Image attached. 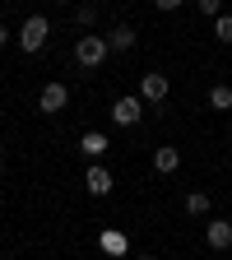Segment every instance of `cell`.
I'll return each mask as SVG.
<instances>
[{"label":"cell","instance_id":"cell-3","mask_svg":"<svg viewBox=\"0 0 232 260\" xmlns=\"http://www.w3.org/2000/svg\"><path fill=\"white\" fill-rule=\"evenodd\" d=\"M144 116V103H140V98H116V103H112V121L116 125H135Z\"/></svg>","mask_w":232,"mask_h":260},{"label":"cell","instance_id":"cell-17","mask_svg":"<svg viewBox=\"0 0 232 260\" xmlns=\"http://www.w3.org/2000/svg\"><path fill=\"white\" fill-rule=\"evenodd\" d=\"M153 5H158V10H177L181 0H153Z\"/></svg>","mask_w":232,"mask_h":260},{"label":"cell","instance_id":"cell-7","mask_svg":"<svg viewBox=\"0 0 232 260\" xmlns=\"http://www.w3.org/2000/svg\"><path fill=\"white\" fill-rule=\"evenodd\" d=\"M84 186H88V195H112V172L107 168H97V162H93V168H88V177H84Z\"/></svg>","mask_w":232,"mask_h":260},{"label":"cell","instance_id":"cell-5","mask_svg":"<svg viewBox=\"0 0 232 260\" xmlns=\"http://www.w3.org/2000/svg\"><path fill=\"white\" fill-rule=\"evenodd\" d=\"M65 103H70V88H65V84H47V88H42V98H38V107H42V112H51V116H56V112H65Z\"/></svg>","mask_w":232,"mask_h":260},{"label":"cell","instance_id":"cell-19","mask_svg":"<svg viewBox=\"0 0 232 260\" xmlns=\"http://www.w3.org/2000/svg\"><path fill=\"white\" fill-rule=\"evenodd\" d=\"M135 260H153V255H135Z\"/></svg>","mask_w":232,"mask_h":260},{"label":"cell","instance_id":"cell-1","mask_svg":"<svg viewBox=\"0 0 232 260\" xmlns=\"http://www.w3.org/2000/svg\"><path fill=\"white\" fill-rule=\"evenodd\" d=\"M107 56H112L107 38H93V32H88V38H79V42H75V60H79V65H88V70H97Z\"/></svg>","mask_w":232,"mask_h":260},{"label":"cell","instance_id":"cell-2","mask_svg":"<svg viewBox=\"0 0 232 260\" xmlns=\"http://www.w3.org/2000/svg\"><path fill=\"white\" fill-rule=\"evenodd\" d=\"M47 38H51V23H47L42 14H32V19L19 28V47H23V51H42Z\"/></svg>","mask_w":232,"mask_h":260},{"label":"cell","instance_id":"cell-16","mask_svg":"<svg viewBox=\"0 0 232 260\" xmlns=\"http://www.w3.org/2000/svg\"><path fill=\"white\" fill-rule=\"evenodd\" d=\"M195 5H200L205 19H218V14H223V0H195Z\"/></svg>","mask_w":232,"mask_h":260},{"label":"cell","instance_id":"cell-6","mask_svg":"<svg viewBox=\"0 0 232 260\" xmlns=\"http://www.w3.org/2000/svg\"><path fill=\"white\" fill-rule=\"evenodd\" d=\"M140 98L144 103H168V75H144L140 79Z\"/></svg>","mask_w":232,"mask_h":260},{"label":"cell","instance_id":"cell-18","mask_svg":"<svg viewBox=\"0 0 232 260\" xmlns=\"http://www.w3.org/2000/svg\"><path fill=\"white\" fill-rule=\"evenodd\" d=\"M5 42H10V28H5V23H0V47H5Z\"/></svg>","mask_w":232,"mask_h":260},{"label":"cell","instance_id":"cell-13","mask_svg":"<svg viewBox=\"0 0 232 260\" xmlns=\"http://www.w3.org/2000/svg\"><path fill=\"white\" fill-rule=\"evenodd\" d=\"M186 209H190V214H209V195H205V190H190V195H186Z\"/></svg>","mask_w":232,"mask_h":260},{"label":"cell","instance_id":"cell-14","mask_svg":"<svg viewBox=\"0 0 232 260\" xmlns=\"http://www.w3.org/2000/svg\"><path fill=\"white\" fill-rule=\"evenodd\" d=\"M214 38L218 42H232V14H218L214 19Z\"/></svg>","mask_w":232,"mask_h":260},{"label":"cell","instance_id":"cell-11","mask_svg":"<svg viewBox=\"0 0 232 260\" xmlns=\"http://www.w3.org/2000/svg\"><path fill=\"white\" fill-rule=\"evenodd\" d=\"M107 47H112V51H130V47H135V28H125V23H121V28H112Z\"/></svg>","mask_w":232,"mask_h":260},{"label":"cell","instance_id":"cell-9","mask_svg":"<svg viewBox=\"0 0 232 260\" xmlns=\"http://www.w3.org/2000/svg\"><path fill=\"white\" fill-rule=\"evenodd\" d=\"M153 168H158V172H177V168H181V149L162 144V149L153 153Z\"/></svg>","mask_w":232,"mask_h":260},{"label":"cell","instance_id":"cell-10","mask_svg":"<svg viewBox=\"0 0 232 260\" xmlns=\"http://www.w3.org/2000/svg\"><path fill=\"white\" fill-rule=\"evenodd\" d=\"M79 149H84L88 158H103V153H107L112 144H107V135H103V130H88V135L79 140Z\"/></svg>","mask_w":232,"mask_h":260},{"label":"cell","instance_id":"cell-12","mask_svg":"<svg viewBox=\"0 0 232 260\" xmlns=\"http://www.w3.org/2000/svg\"><path fill=\"white\" fill-rule=\"evenodd\" d=\"M209 107H214V112H227V107H232V84H214V88H209Z\"/></svg>","mask_w":232,"mask_h":260},{"label":"cell","instance_id":"cell-15","mask_svg":"<svg viewBox=\"0 0 232 260\" xmlns=\"http://www.w3.org/2000/svg\"><path fill=\"white\" fill-rule=\"evenodd\" d=\"M93 19H97V5H75V23H84V28H88Z\"/></svg>","mask_w":232,"mask_h":260},{"label":"cell","instance_id":"cell-8","mask_svg":"<svg viewBox=\"0 0 232 260\" xmlns=\"http://www.w3.org/2000/svg\"><path fill=\"white\" fill-rule=\"evenodd\" d=\"M97 246H103L107 255H125L130 251V242H125V233H116V228H107L103 237H97Z\"/></svg>","mask_w":232,"mask_h":260},{"label":"cell","instance_id":"cell-4","mask_svg":"<svg viewBox=\"0 0 232 260\" xmlns=\"http://www.w3.org/2000/svg\"><path fill=\"white\" fill-rule=\"evenodd\" d=\"M205 242H209L214 251H227V246H232V223H227V218H209V223H205Z\"/></svg>","mask_w":232,"mask_h":260}]
</instances>
